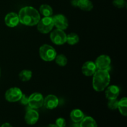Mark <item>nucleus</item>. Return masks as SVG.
Segmentation results:
<instances>
[{
    "label": "nucleus",
    "instance_id": "nucleus-1",
    "mask_svg": "<svg viewBox=\"0 0 127 127\" xmlns=\"http://www.w3.org/2000/svg\"><path fill=\"white\" fill-rule=\"evenodd\" d=\"M18 16L19 22L27 26H36L41 19L38 11L32 6H25L21 8Z\"/></svg>",
    "mask_w": 127,
    "mask_h": 127
},
{
    "label": "nucleus",
    "instance_id": "nucleus-2",
    "mask_svg": "<svg viewBox=\"0 0 127 127\" xmlns=\"http://www.w3.org/2000/svg\"><path fill=\"white\" fill-rule=\"evenodd\" d=\"M110 76L108 70L97 69L93 74V87L97 92H102L105 90L110 84Z\"/></svg>",
    "mask_w": 127,
    "mask_h": 127
},
{
    "label": "nucleus",
    "instance_id": "nucleus-3",
    "mask_svg": "<svg viewBox=\"0 0 127 127\" xmlns=\"http://www.w3.org/2000/svg\"><path fill=\"white\" fill-rule=\"evenodd\" d=\"M39 55L40 58L45 62H52L54 60L57 53L53 47L48 44H44L39 48Z\"/></svg>",
    "mask_w": 127,
    "mask_h": 127
},
{
    "label": "nucleus",
    "instance_id": "nucleus-4",
    "mask_svg": "<svg viewBox=\"0 0 127 127\" xmlns=\"http://www.w3.org/2000/svg\"><path fill=\"white\" fill-rule=\"evenodd\" d=\"M53 24L52 17H44L40 19L37 24V30L42 33H48L52 31Z\"/></svg>",
    "mask_w": 127,
    "mask_h": 127
},
{
    "label": "nucleus",
    "instance_id": "nucleus-5",
    "mask_svg": "<svg viewBox=\"0 0 127 127\" xmlns=\"http://www.w3.org/2000/svg\"><path fill=\"white\" fill-rule=\"evenodd\" d=\"M50 38L51 41L57 45H62L66 42V34L64 31L59 29L53 30L50 33Z\"/></svg>",
    "mask_w": 127,
    "mask_h": 127
},
{
    "label": "nucleus",
    "instance_id": "nucleus-6",
    "mask_svg": "<svg viewBox=\"0 0 127 127\" xmlns=\"http://www.w3.org/2000/svg\"><path fill=\"white\" fill-rule=\"evenodd\" d=\"M43 100H44V98L41 93H32L29 97V107L31 109H39L43 105Z\"/></svg>",
    "mask_w": 127,
    "mask_h": 127
},
{
    "label": "nucleus",
    "instance_id": "nucleus-7",
    "mask_svg": "<svg viewBox=\"0 0 127 127\" xmlns=\"http://www.w3.org/2000/svg\"><path fill=\"white\" fill-rule=\"evenodd\" d=\"M22 94L23 93L20 88L17 87L11 88L6 91L5 93V99L9 102H16L19 101Z\"/></svg>",
    "mask_w": 127,
    "mask_h": 127
},
{
    "label": "nucleus",
    "instance_id": "nucleus-8",
    "mask_svg": "<svg viewBox=\"0 0 127 127\" xmlns=\"http://www.w3.org/2000/svg\"><path fill=\"white\" fill-rule=\"evenodd\" d=\"M97 69H105L108 70L111 64V59L107 55H101L97 58L94 62Z\"/></svg>",
    "mask_w": 127,
    "mask_h": 127
},
{
    "label": "nucleus",
    "instance_id": "nucleus-9",
    "mask_svg": "<svg viewBox=\"0 0 127 127\" xmlns=\"http://www.w3.org/2000/svg\"><path fill=\"white\" fill-rule=\"evenodd\" d=\"M52 19L54 26H55L57 29L64 31L68 27V19L64 15L61 14L55 15L52 17Z\"/></svg>",
    "mask_w": 127,
    "mask_h": 127
},
{
    "label": "nucleus",
    "instance_id": "nucleus-10",
    "mask_svg": "<svg viewBox=\"0 0 127 127\" xmlns=\"http://www.w3.org/2000/svg\"><path fill=\"white\" fill-rule=\"evenodd\" d=\"M97 69L95 63L91 61H88L85 62L82 66L81 71L84 75L86 76H91L95 73Z\"/></svg>",
    "mask_w": 127,
    "mask_h": 127
},
{
    "label": "nucleus",
    "instance_id": "nucleus-11",
    "mask_svg": "<svg viewBox=\"0 0 127 127\" xmlns=\"http://www.w3.org/2000/svg\"><path fill=\"white\" fill-rule=\"evenodd\" d=\"M30 108V107H29ZM39 119V114L35 109L30 108L25 115V121L28 125H32L35 124Z\"/></svg>",
    "mask_w": 127,
    "mask_h": 127
},
{
    "label": "nucleus",
    "instance_id": "nucleus-12",
    "mask_svg": "<svg viewBox=\"0 0 127 127\" xmlns=\"http://www.w3.org/2000/svg\"><path fill=\"white\" fill-rule=\"evenodd\" d=\"M4 22L6 26L9 27H15L19 23V16L16 12H9L4 17Z\"/></svg>",
    "mask_w": 127,
    "mask_h": 127
},
{
    "label": "nucleus",
    "instance_id": "nucleus-13",
    "mask_svg": "<svg viewBox=\"0 0 127 127\" xmlns=\"http://www.w3.org/2000/svg\"><path fill=\"white\" fill-rule=\"evenodd\" d=\"M59 104V100L57 97L55 95L50 94L47 95L43 100V105L47 109L52 110L58 106Z\"/></svg>",
    "mask_w": 127,
    "mask_h": 127
},
{
    "label": "nucleus",
    "instance_id": "nucleus-14",
    "mask_svg": "<svg viewBox=\"0 0 127 127\" xmlns=\"http://www.w3.org/2000/svg\"><path fill=\"white\" fill-rule=\"evenodd\" d=\"M107 88L105 93L107 99L108 100L117 99L120 94V89L119 87L117 86L112 85Z\"/></svg>",
    "mask_w": 127,
    "mask_h": 127
},
{
    "label": "nucleus",
    "instance_id": "nucleus-15",
    "mask_svg": "<svg viewBox=\"0 0 127 127\" xmlns=\"http://www.w3.org/2000/svg\"><path fill=\"white\" fill-rule=\"evenodd\" d=\"M84 113L80 109H74L70 113L71 119L74 123H79L84 119Z\"/></svg>",
    "mask_w": 127,
    "mask_h": 127
},
{
    "label": "nucleus",
    "instance_id": "nucleus-16",
    "mask_svg": "<svg viewBox=\"0 0 127 127\" xmlns=\"http://www.w3.org/2000/svg\"><path fill=\"white\" fill-rule=\"evenodd\" d=\"M80 127H97L95 120L91 117H86L80 122Z\"/></svg>",
    "mask_w": 127,
    "mask_h": 127
},
{
    "label": "nucleus",
    "instance_id": "nucleus-17",
    "mask_svg": "<svg viewBox=\"0 0 127 127\" xmlns=\"http://www.w3.org/2000/svg\"><path fill=\"white\" fill-rule=\"evenodd\" d=\"M78 7L84 11H90L93 9V4L90 0H79Z\"/></svg>",
    "mask_w": 127,
    "mask_h": 127
},
{
    "label": "nucleus",
    "instance_id": "nucleus-18",
    "mask_svg": "<svg viewBox=\"0 0 127 127\" xmlns=\"http://www.w3.org/2000/svg\"><path fill=\"white\" fill-rule=\"evenodd\" d=\"M39 11L40 14H42L44 17H52L53 13L52 7L50 5L46 4H42L40 6Z\"/></svg>",
    "mask_w": 127,
    "mask_h": 127
},
{
    "label": "nucleus",
    "instance_id": "nucleus-19",
    "mask_svg": "<svg viewBox=\"0 0 127 127\" xmlns=\"http://www.w3.org/2000/svg\"><path fill=\"white\" fill-rule=\"evenodd\" d=\"M120 114L126 117L127 115V97L122 98L120 100H119L118 104V108Z\"/></svg>",
    "mask_w": 127,
    "mask_h": 127
},
{
    "label": "nucleus",
    "instance_id": "nucleus-20",
    "mask_svg": "<svg viewBox=\"0 0 127 127\" xmlns=\"http://www.w3.org/2000/svg\"><path fill=\"white\" fill-rule=\"evenodd\" d=\"M79 41V37L76 33H70L66 35V42L70 45H74L78 43Z\"/></svg>",
    "mask_w": 127,
    "mask_h": 127
},
{
    "label": "nucleus",
    "instance_id": "nucleus-21",
    "mask_svg": "<svg viewBox=\"0 0 127 127\" xmlns=\"http://www.w3.org/2000/svg\"><path fill=\"white\" fill-rule=\"evenodd\" d=\"M32 76V72L28 69H24L20 72L19 74V78L22 81L26 82L29 81Z\"/></svg>",
    "mask_w": 127,
    "mask_h": 127
},
{
    "label": "nucleus",
    "instance_id": "nucleus-22",
    "mask_svg": "<svg viewBox=\"0 0 127 127\" xmlns=\"http://www.w3.org/2000/svg\"><path fill=\"white\" fill-rule=\"evenodd\" d=\"M55 60L56 63L60 66H64L68 63V59L63 54L57 55Z\"/></svg>",
    "mask_w": 127,
    "mask_h": 127
},
{
    "label": "nucleus",
    "instance_id": "nucleus-23",
    "mask_svg": "<svg viewBox=\"0 0 127 127\" xmlns=\"http://www.w3.org/2000/svg\"><path fill=\"white\" fill-rule=\"evenodd\" d=\"M118 104H119V100H117V99H111V100H109L107 106L111 110H116L118 108Z\"/></svg>",
    "mask_w": 127,
    "mask_h": 127
},
{
    "label": "nucleus",
    "instance_id": "nucleus-24",
    "mask_svg": "<svg viewBox=\"0 0 127 127\" xmlns=\"http://www.w3.org/2000/svg\"><path fill=\"white\" fill-rule=\"evenodd\" d=\"M113 5L117 8H123L126 6L125 0H114L112 2Z\"/></svg>",
    "mask_w": 127,
    "mask_h": 127
},
{
    "label": "nucleus",
    "instance_id": "nucleus-25",
    "mask_svg": "<svg viewBox=\"0 0 127 127\" xmlns=\"http://www.w3.org/2000/svg\"><path fill=\"white\" fill-rule=\"evenodd\" d=\"M56 125L58 127H65L66 126V120L63 118H58L56 120Z\"/></svg>",
    "mask_w": 127,
    "mask_h": 127
},
{
    "label": "nucleus",
    "instance_id": "nucleus-26",
    "mask_svg": "<svg viewBox=\"0 0 127 127\" xmlns=\"http://www.w3.org/2000/svg\"><path fill=\"white\" fill-rule=\"evenodd\" d=\"M19 101L21 102V104L22 105H28L29 102V97L26 96V95H25L24 94H22V97H21V99L19 100Z\"/></svg>",
    "mask_w": 127,
    "mask_h": 127
},
{
    "label": "nucleus",
    "instance_id": "nucleus-27",
    "mask_svg": "<svg viewBox=\"0 0 127 127\" xmlns=\"http://www.w3.org/2000/svg\"><path fill=\"white\" fill-rule=\"evenodd\" d=\"M78 1H79V0H71V4L72 6H74V7H78Z\"/></svg>",
    "mask_w": 127,
    "mask_h": 127
},
{
    "label": "nucleus",
    "instance_id": "nucleus-28",
    "mask_svg": "<svg viewBox=\"0 0 127 127\" xmlns=\"http://www.w3.org/2000/svg\"><path fill=\"white\" fill-rule=\"evenodd\" d=\"M1 127H12V125H11L10 124H9V123H5V124H4L3 125H2V126Z\"/></svg>",
    "mask_w": 127,
    "mask_h": 127
},
{
    "label": "nucleus",
    "instance_id": "nucleus-29",
    "mask_svg": "<svg viewBox=\"0 0 127 127\" xmlns=\"http://www.w3.org/2000/svg\"><path fill=\"white\" fill-rule=\"evenodd\" d=\"M47 127H58L56 124H50Z\"/></svg>",
    "mask_w": 127,
    "mask_h": 127
},
{
    "label": "nucleus",
    "instance_id": "nucleus-30",
    "mask_svg": "<svg viewBox=\"0 0 127 127\" xmlns=\"http://www.w3.org/2000/svg\"><path fill=\"white\" fill-rule=\"evenodd\" d=\"M72 127H79V125L78 124V123H76L75 124H74V125L72 126Z\"/></svg>",
    "mask_w": 127,
    "mask_h": 127
},
{
    "label": "nucleus",
    "instance_id": "nucleus-31",
    "mask_svg": "<svg viewBox=\"0 0 127 127\" xmlns=\"http://www.w3.org/2000/svg\"><path fill=\"white\" fill-rule=\"evenodd\" d=\"M0 76H1V69H0Z\"/></svg>",
    "mask_w": 127,
    "mask_h": 127
}]
</instances>
